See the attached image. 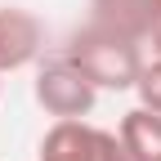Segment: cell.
I'll return each instance as SVG.
<instances>
[{"label": "cell", "mask_w": 161, "mask_h": 161, "mask_svg": "<svg viewBox=\"0 0 161 161\" xmlns=\"http://www.w3.org/2000/svg\"><path fill=\"white\" fill-rule=\"evenodd\" d=\"M63 58L90 76V85L98 94L103 90H134L139 72H143V63H148L139 40H125V36L103 31V27H90V23L67 40Z\"/></svg>", "instance_id": "obj_1"}, {"label": "cell", "mask_w": 161, "mask_h": 161, "mask_svg": "<svg viewBox=\"0 0 161 161\" xmlns=\"http://www.w3.org/2000/svg\"><path fill=\"white\" fill-rule=\"evenodd\" d=\"M36 103L45 108L54 121H85L98 103V90L90 85V76L72 67L63 54L49 58L45 67L36 72Z\"/></svg>", "instance_id": "obj_2"}, {"label": "cell", "mask_w": 161, "mask_h": 161, "mask_svg": "<svg viewBox=\"0 0 161 161\" xmlns=\"http://www.w3.org/2000/svg\"><path fill=\"white\" fill-rule=\"evenodd\" d=\"M40 161H130L116 130L94 121H54L40 139Z\"/></svg>", "instance_id": "obj_3"}, {"label": "cell", "mask_w": 161, "mask_h": 161, "mask_svg": "<svg viewBox=\"0 0 161 161\" xmlns=\"http://www.w3.org/2000/svg\"><path fill=\"white\" fill-rule=\"evenodd\" d=\"M45 54V23L23 5H0V76L23 72Z\"/></svg>", "instance_id": "obj_4"}, {"label": "cell", "mask_w": 161, "mask_h": 161, "mask_svg": "<svg viewBox=\"0 0 161 161\" xmlns=\"http://www.w3.org/2000/svg\"><path fill=\"white\" fill-rule=\"evenodd\" d=\"M161 23V0H90V27L116 31L125 40H152Z\"/></svg>", "instance_id": "obj_5"}, {"label": "cell", "mask_w": 161, "mask_h": 161, "mask_svg": "<svg viewBox=\"0 0 161 161\" xmlns=\"http://www.w3.org/2000/svg\"><path fill=\"white\" fill-rule=\"evenodd\" d=\"M116 139L130 161H161V116L157 112H148V108L125 112L116 125Z\"/></svg>", "instance_id": "obj_6"}, {"label": "cell", "mask_w": 161, "mask_h": 161, "mask_svg": "<svg viewBox=\"0 0 161 161\" xmlns=\"http://www.w3.org/2000/svg\"><path fill=\"white\" fill-rule=\"evenodd\" d=\"M134 94H139V108L161 116V58H148L143 63V72L134 80Z\"/></svg>", "instance_id": "obj_7"}, {"label": "cell", "mask_w": 161, "mask_h": 161, "mask_svg": "<svg viewBox=\"0 0 161 161\" xmlns=\"http://www.w3.org/2000/svg\"><path fill=\"white\" fill-rule=\"evenodd\" d=\"M152 54L161 58V23H157V31H152Z\"/></svg>", "instance_id": "obj_8"}, {"label": "cell", "mask_w": 161, "mask_h": 161, "mask_svg": "<svg viewBox=\"0 0 161 161\" xmlns=\"http://www.w3.org/2000/svg\"><path fill=\"white\" fill-rule=\"evenodd\" d=\"M0 90H5V76H0Z\"/></svg>", "instance_id": "obj_9"}]
</instances>
